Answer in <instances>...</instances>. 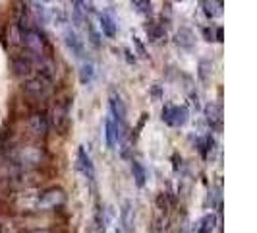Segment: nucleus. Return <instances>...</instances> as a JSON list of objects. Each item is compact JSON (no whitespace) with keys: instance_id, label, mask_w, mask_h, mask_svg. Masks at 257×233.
Instances as JSON below:
<instances>
[{"instance_id":"6","label":"nucleus","mask_w":257,"mask_h":233,"mask_svg":"<svg viewBox=\"0 0 257 233\" xmlns=\"http://www.w3.org/2000/svg\"><path fill=\"white\" fill-rule=\"evenodd\" d=\"M78 167L81 169V173L87 177V181H95V165L91 161V156L87 154V150L83 146L78 148Z\"/></svg>"},{"instance_id":"22","label":"nucleus","mask_w":257,"mask_h":233,"mask_svg":"<svg viewBox=\"0 0 257 233\" xmlns=\"http://www.w3.org/2000/svg\"><path fill=\"white\" fill-rule=\"evenodd\" d=\"M33 10H35V14H37V18H39V19H41V21L45 23V21H47V12H45V8L37 4V6H33Z\"/></svg>"},{"instance_id":"21","label":"nucleus","mask_w":257,"mask_h":233,"mask_svg":"<svg viewBox=\"0 0 257 233\" xmlns=\"http://www.w3.org/2000/svg\"><path fill=\"white\" fill-rule=\"evenodd\" d=\"M131 6L135 8L137 14H143V16H149L153 6H151V0H131Z\"/></svg>"},{"instance_id":"19","label":"nucleus","mask_w":257,"mask_h":233,"mask_svg":"<svg viewBox=\"0 0 257 233\" xmlns=\"http://www.w3.org/2000/svg\"><path fill=\"white\" fill-rule=\"evenodd\" d=\"M201 6H203V12H205V16L207 18H217V16H221V4H215L213 0H201Z\"/></svg>"},{"instance_id":"14","label":"nucleus","mask_w":257,"mask_h":233,"mask_svg":"<svg viewBox=\"0 0 257 233\" xmlns=\"http://www.w3.org/2000/svg\"><path fill=\"white\" fill-rule=\"evenodd\" d=\"M99 19H101V29H103V33H105L107 37H114V35H116V21H114V18H112L109 12H103V14L99 16Z\"/></svg>"},{"instance_id":"5","label":"nucleus","mask_w":257,"mask_h":233,"mask_svg":"<svg viewBox=\"0 0 257 233\" xmlns=\"http://www.w3.org/2000/svg\"><path fill=\"white\" fill-rule=\"evenodd\" d=\"M12 66H14L16 76H19V78H23V80H27V78H31V76L37 74V70H35V66H33V62L29 60L27 54H23V56H16L14 62H12Z\"/></svg>"},{"instance_id":"8","label":"nucleus","mask_w":257,"mask_h":233,"mask_svg":"<svg viewBox=\"0 0 257 233\" xmlns=\"http://www.w3.org/2000/svg\"><path fill=\"white\" fill-rule=\"evenodd\" d=\"M64 43H66V47L72 51V54H76V56H83V43H81V39L78 37V33L72 29V27H66L64 29Z\"/></svg>"},{"instance_id":"26","label":"nucleus","mask_w":257,"mask_h":233,"mask_svg":"<svg viewBox=\"0 0 257 233\" xmlns=\"http://www.w3.org/2000/svg\"><path fill=\"white\" fill-rule=\"evenodd\" d=\"M116 233H122V232H120V230H116Z\"/></svg>"},{"instance_id":"12","label":"nucleus","mask_w":257,"mask_h":233,"mask_svg":"<svg viewBox=\"0 0 257 233\" xmlns=\"http://www.w3.org/2000/svg\"><path fill=\"white\" fill-rule=\"evenodd\" d=\"M215 228H217V216L215 214H207L195 224L193 233H213Z\"/></svg>"},{"instance_id":"18","label":"nucleus","mask_w":257,"mask_h":233,"mask_svg":"<svg viewBox=\"0 0 257 233\" xmlns=\"http://www.w3.org/2000/svg\"><path fill=\"white\" fill-rule=\"evenodd\" d=\"M131 175H133L137 187H143V185H145L147 175H145V169H143V165H141L139 161H131Z\"/></svg>"},{"instance_id":"9","label":"nucleus","mask_w":257,"mask_h":233,"mask_svg":"<svg viewBox=\"0 0 257 233\" xmlns=\"http://www.w3.org/2000/svg\"><path fill=\"white\" fill-rule=\"evenodd\" d=\"M174 43H176L180 49H184V51H192V49L195 47V35L192 33V29H188V27H180V29L176 31Z\"/></svg>"},{"instance_id":"7","label":"nucleus","mask_w":257,"mask_h":233,"mask_svg":"<svg viewBox=\"0 0 257 233\" xmlns=\"http://www.w3.org/2000/svg\"><path fill=\"white\" fill-rule=\"evenodd\" d=\"M27 125H29L31 134L37 136V138H43V136L47 134V130H48V121H47V117H45L43 113H35V115H31Z\"/></svg>"},{"instance_id":"23","label":"nucleus","mask_w":257,"mask_h":233,"mask_svg":"<svg viewBox=\"0 0 257 233\" xmlns=\"http://www.w3.org/2000/svg\"><path fill=\"white\" fill-rule=\"evenodd\" d=\"M133 45L137 47V51H139V54H141V56H147V54H145V49H143V45L139 43V39H137V37H133Z\"/></svg>"},{"instance_id":"24","label":"nucleus","mask_w":257,"mask_h":233,"mask_svg":"<svg viewBox=\"0 0 257 233\" xmlns=\"http://www.w3.org/2000/svg\"><path fill=\"white\" fill-rule=\"evenodd\" d=\"M203 33H205L207 41H215V39H213V31H211V29H203Z\"/></svg>"},{"instance_id":"20","label":"nucleus","mask_w":257,"mask_h":233,"mask_svg":"<svg viewBox=\"0 0 257 233\" xmlns=\"http://www.w3.org/2000/svg\"><path fill=\"white\" fill-rule=\"evenodd\" d=\"M211 72H213V64H211V60H207V58L199 60V72H197V74H199V80H201L203 84L209 82Z\"/></svg>"},{"instance_id":"13","label":"nucleus","mask_w":257,"mask_h":233,"mask_svg":"<svg viewBox=\"0 0 257 233\" xmlns=\"http://www.w3.org/2000/svg\"><path fill=\"white\" fill-rule=\"evenodd\" d=\"M105 140H107V146L111 150H116V146H118V140H116V125H114V121L111 117L105 119Z\"/></svg>"},{"instance_id":"4","label":"nucleus","mask_w":257,"mask_h":233,"mask_svg":"<svg viewBox=\"0 0 257 233\" xmlns=\"http://www.w3.org/2000/svg\"><path fill=\"white\" fill-rule=\"evenodd\" d=\"M109 107H111V119L114 121V125H124L126 123V107H124L120 93H116L114 90L109 95Z\"/></svg>"},{"instance_id":"10","label":"nucleus","mask_w":257,"mask_h":233,"mask_svg":"<svg viewBox=\"0 0 257 233\" xmlns=\"http://www.w3.org/2000/svg\"><path fill=\"white\" fill-rule=\"evenodd\" d=\"M68 109H70V105L62 103V105H56V109L52 113V123L56 126V130H60V132H64L66 126H68V115H70Z\"/></svg>"},{"instance_id":"16","label":"nucleus","mask_w":257,"mask_h":233,"mask_svg":"<svg viewBox=\"0 0 257 233\" xmlns=\"http://www.w3.org/2000/svg\"><path fill=\"white\" fill-rule=\"evenodd\" d=\"M122 226L126 232H131V226H133V204L131 202H124V208H122Z\"/></svg>"},{"instance_id":"3","label":"nucleus","mask_w":257,"mask_h":233,"mask_svg":"<svg viewBox=\"0 0 257 233\" xmlns=\"http://www.w3.org/2000/svg\"><path fill=\"white\" fill-rule=\"evenodd\" d=\"M190 119V113L186 107H170L166 105L162 109V121L170 126H184Z\"/></svg>"},{"instance_id":"25","label":"nucleus","mask_w":257,"mask_h":233,"mask_svg":"<svg viewBox=\"0 0 257 233\" xmlns=\"http://www.w3.org/2000/svg\"><path fill=\"white\" fill-rule=\"evenodd\" d=\"M217 41H223V27L217 29Z\"/></svg>"},{"instance_id":"15","label":"nucleus","mask_w":257,"mask_h":233,"mask_svg":"<svg viewBox=\"0 0 257 233\" xmlns=\"http://www.w3.org/2000/svg\"><path fill=\"white\" fill-rule=\"evenodd\" d=\"M95 78V64L93 62H83L80 68V80L81 84H91Z\"/></svg>"},{"instance_id":"1","label":"nucleus","mask_w":257,"mask_h":233,"mask_svg":"<svg viewBox=\"0 0 257 233\" xmlns=\"http://www.w3.org/2000/svg\"><path fill=\"white\" fill-rule=\"evenodd\" d=\"M54 86H52V78L43 76V74H35L27 80H23V91L35 99H45L52 93Z\"/></svg>"},{"instance_id":"2","label":"nucleus","mask_w":257,"mask_h":233,"mask_svg":"<svg viewBox=\"0 0 257 233\" xmlns=\"http://www.w3.org/2000/svg\"><path fill=\"white\" fill-rule=\"evenodd\" d=\"M66 197L60 189H48L45 193L39 195V202H37V210L45 212V210H54V208H60L64 204Z\"/></svg>"},{"instance_id":"11","label":"nucleus","mask_w":257,"mask_h":233,"mask_svg":"<svg viewBox=\"0 0 257 233\" xmlns=\"http://www.w3.org/2000/svg\"><path fill=\"white\" fill-rule=\"evenodd\" d=\"M205 117H207V123L211 125V128H221V125H223V109H221V105H217V103H209L207 107H205Z\"/></svg>"},{"instance_id":"17","label":"nucleus","mask_w":257,"mask_h":233,"mask_svg":"<svg viewBox=\"0 0 257 233\" xmlns=\"http://www.w3.org/2000/svg\"><path fill=\"white\" fill-rule=\"evenodd\" d=\"M145 29H147L149 41H161V39L166 35V31L162 29V25H161V23H147V25H145Z\"/></svg>"}]
</instances>
